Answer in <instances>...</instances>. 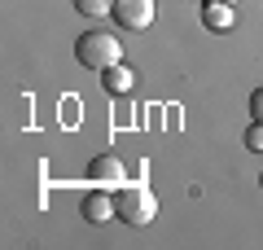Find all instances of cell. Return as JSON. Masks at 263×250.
I'll list each match as a JSON object with an SVG mask.
<instances>
[{"mask_svg":"<svg viewBox=\"0 0 263 250\" xmlns=\"http://www.w3.org/2000/svg\"><path fill=\"white\" fill-rule=\"evenodd\" d=\"M75 57L79 66H88V70H110V66L123 62V44L110 35V31H84L75 44Z\"/></svg>","mask_w":263,"mask_h":250,"instance_id":"obj_1","label":"cell"},{"mask_svg":"<svg viewBox=\"0 0 263 250\" xmlns=\"http://www.w3.org/2000/svg\"><path fill=\"white\" fill-rule=\"evenodd\" d=\"M114 211H119L123 224H132V228H145V224L154 220V211H158V202H154V189H149V185H119V193H114Z\"/></svg>","mask_w":263,"mask_h":250,"instance_id":"obj_2","label":"cell"},{"mask_svg":"<svg viewBox=\"0 0 263 250\" xmlns=\"http://www.w3.org/2000/svg\"><path fill=\"white\" fill-rule=\"evenodd\" d=\"M114 22L127 31H145L154 22V0H114Z\"/></svg>","mask_w":263,"mask_h":250,"instance_id":"obj_3","label":"cell"},{"mask_svg":"<svg viewBox=\"0 0 263 250\" xmlns=\"http://www.w3.org/2000/svg\"><path fill=\"white\" fill-rule=\"evenodd\" d=\"M114 193H105V189H92V193L84 198V220L88 224H110L114 220Z\"/></svg>","mask_w":263,"mask_h":250,"instance_id":"obj_4","label":"cell"},{"mask_svg":"<svg viewBox=\"0 0 263 250\" xmlns=\"http://www.w3.org/2000/svg\"><path fill=\"white\" fill-rule=\"evenodd\" d=\"M88 180H92V185H123V163L114 154L92 158V163H88Z\"/></svg>","mask_w":263,"mask_h":250,"instance_id":"obj_5","label":"cell"},{"mask_svg":"<svg viewBox=\"0 0 263 250\" xmlns=\"http://www.w3.org/2000/svg\"><path fill=\"white\" fill-rule=\"evenodd\" d=\"M132 83H136V75H132L123 62L110 66V70H101V88H105L110 97H127V93H132Z\"/></svg>","mask_w":263,"mask_h":250,"instance_id":"obj_6","label":"cell"},{"mask_svg":"<svg viewBox=\"0 0 263 250\" xmlns=\"http://www.w3.org/2000/svg\"><path fill=\"white\" fill-rule=\"evenodd\" d=\"M202 22L211 31H233L237 13H233V5H202Z\"/></svg>","mask_w":263,"mask_h":250,"instance_id":"obj_7","label":"cell"},{"mask_svg":"<svg viewBox=\"0 0 263 250\" xmlns=\"http://www.w3.org/2000/svg\"><path fill=\"white\" fill-rule=\"evenodd\" d=\"M75 9L84 18H105V13H114V0H75Z\"/></svg>","mask_w":263,"mask_h":250,"instance_id":"obj_8","label":"cell"},{"mask_svg":"<svg viewBox=\"0 0 263 250\" xmlns=\"http://www.w3.org/2000/svg\"><path fill=\"white\" fill-rule=\"evenodd\" d=\"M246 149H259L263 154V123H250L246 128Z\"/></svg>","mask_w":263,"mask_h":250,"instance_id":"obj_9","label":"cell"},{"mask_svg":"<svg viewBox=\"0 0 263 250\" xmlns=\"http://www.w3.org/2000/svg\"><path fill=\"white\" fill-rule=\"evenodd\" d=\"M250 119L263 123V88H254V93H250Z\"/></svg>","mask_w":263,"mask_h":250,"instance_id":"obj_10","label":"cell"},{"mask_svg":"<svg viewBox=\"0 0 263 250\" xmlns=\"http://www.w3.org/2000/svg\"><path fill=\"white\" fill-rule=\"evenodd\" d=\"M202 5H237V0H202Z\"/></svg>","mask_w":263,"mask_h":250,"instance_id":"obj_11","label":"cell"},{"mask_svg":"<svg viewBox=\"0 0 263 250\" xmlns=\"http://www.w3.org/2000/svg\"><path fill=\"white\" fill-rule=\"evenodd\" d=\"M259 185H263V176H259Z\"/></svg>","mask_w":263,"mask_h":250,"instance_id":"obj_12","label":"cell"}]
</instances>
